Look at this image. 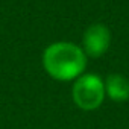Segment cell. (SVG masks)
Instances as JSON below:
<instances>
[{
  "instance_id": "cell-4",
  "label": "cell",
  "mask_w": 129,
  "mask_h": 129,
  "mask_svg": "<svg viewBox=\"0 0 129 129\" xmlns=\"http://www.w3.org/2000/svg\"><path fill=\"white\" fill-rule=\"evenodd\" d=\"M105 94L114 102L129 100V79L118 73L109 75L105 81Z\"/></svg>"
},
{
  "instance_id": "cell-1",
  "label": "cell",
  "mask_w": 129,
  "mask_h": 129,
  "mask_svg": "<svg viewBox=\"0 0 129 129\" xmlns=\"http://www.w3.org/2000/svg\"><path fill=\"white\" fill-rule=\"evenodd\" d=\"M43 66L56 81H72L82 75L87 58L81 47L72 43H55L44 50Z\"/></svg>"
},
{
  "instance_id": "cell-2",
  "label": "cell",
  "mask_w": 129,
  "mask_h": 129,
  "mask_svg": "<svg viewBox=\"0 0 129 129\" xmlns=\"http://www.w3.org/2000/svg\"><path fill=\"white\" fill-rule=\"evenodd\" d=\"M72 96L81 109L94 111L105 99V84L96 75H82L75 82Z\"/></svg>"
},
{
  "instance_id": "cell-3",
  "label": "cell",
  "mask_w": 129,
  "mask_h": 129,
  "mask_svg": "<svg viewBox=\"0 0 129 129\" xmlns=\"http://www.w3.org/2000/svg\"><path fill=\"white\" fill-rule=\"evenodd\" d=\"M109 43H111V34H109V29L103 24H93L84 34L85 53L93 58L102 56L108 50Z\"/></svg>"
}]
</instances>
